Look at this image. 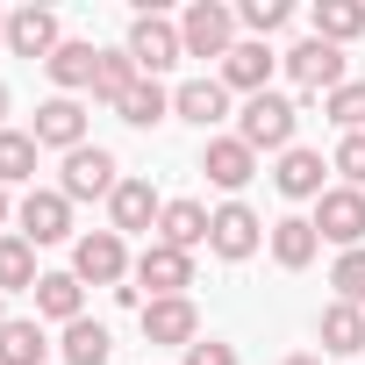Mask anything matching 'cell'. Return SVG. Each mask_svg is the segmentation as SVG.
I'll return each instance as SVG.
<instances>
[{
  "label": "cell",
  "mask_w": 365,
  "mask_h": 365,
  "mask_svg": "<svg viewBox=\"0 0 365 365\" xmlns=\"http://www.w3.org/2000/svg\"><path fill=\"white\" fill-rule=\"evenodd\" d=\"M136 79H143V72H136L129 51H101V72H93V93H101V101H122Z\"/></svg>",
  "instance_id": "f546056e"
},
{
  "label": "cell",
  "mask_w": 365,
  "mask_h": 365,
  "mask_svg": "<svg viewBox=\"0 0 365 365\" xmlns=\"http://www.w3.org/2000/svg\"><path fill=\"white\" fill-rule=\"evenodd\" d=\"M36 279H43L36 272V244L29 237H0V294H22V287L36 294Z\"/></svg>",
  "instance_id": "cb8c5ba5"
},
{
  "label": "cell",
  "mask_w": 365,
  "mask_h": 365,
  "mask_svg": "<svg viewBox=\"0 0 365 365\" xmlns=\"http://www.w3.org/2000/svg\"><path fill=\"white\" fill-rule=\"evenodd\" d=\"M279 65H287V79H294V86H329V93L344 86V51H336V43H322V36L294 43Z\"/></svg>",
  "instance_id": "30bf717a"
},
{
  "label": "cell",
  "mask_w": 365,
  "mask_h": 365,
  "mask_svg": "<svg viewBox=\"0 0 365 365\" xmlns=\"http://www.w3.org/2000/svg\"><path fill=\"white\" fill-rule=\"evenodd\" d=\"M58 351H65V365H108L115 336H108L101 322H86V315H79V322H65V344H58Z\"/></svg>",
  "instance_id": "484cf974"
},
{
  "label": "cell",
  "mask_w": 365,
  "mask_h": 365,
  "mask_svg": "<svg viewBox=\"0 0 365 365\" xmlns=\"http://www.w3.org/2000/svg\"><path fill=\"white\" fill-rule=\"evenodd\" d=\"M93 72H101V51H93V43H58V58H51V79H58L65 93L93 86Z\"/></svg>",
  "instance_id": "f1b7e54d"
},
{
  "label": "cell",
  "mask_w": 365,
  "mask_h": 365,
  "mask_svg": "<svg viewBox=\"0 0 365 365\" xmlns=\"http://www.w3.org/2000/svg\"><path fill=\"white\" fill-rule=\"evenodd\" d=\"M0 122H8V86H0Z\"/></svg>",
  "instance_id": "74e56055"
},
{
  "label": "cell",
  "mask_w": 365,
  "mask_h": 365,
  "mask_svg": "<svg viewBox=\"0 0 365 365\" xmlns=\"http://www.w3.org/2000/svg\"><path fill=\"white\" fill-rule=\"evenodd\" d=\"M158 244H172V251L208 244V208H201V201H165V215H158Z\"/></svg>",
  "instance_id": "ac0fdd59"
},
{
  "label": "cell",
  "mask_w": 365,
  "mask_h": 365,
  "mask_svg": "<svg viewBox=\"0 0 365 365\" xmlns=\"http://www.w3.org/2000/svg\"><path fill=\"white\" fill-rule=\"evenodd\" d=\"M315 244H322V237H315V222H308V215H279V222H272V258H279L287 272L315 265Z\"/></svg>",
  "instance_id": "d6986e66"
},
{
  "label": "cell",
  "mask_w": 365,
  "mask_h": 365,
  "mask_svg": "<svg viewBox=\"0 0 365 365\" xmlns=\"http://www.w3.org/2000/svg\"><path fill=\"white\" fill-rule=\"evenodd\" d=\"M329 122H336L344 136H365V79H344V86L329 93Z\"/></svg>",
  "instance_id": "4dcf8cb0"
},
{
  "label": "cell",
  "mask_w": 365,
  "mask_h": 365,
  "mask_svg": "<svg viewBox=\"0 0 365 365\" xmlns=\"http://www.w3.org/2000/svg\"><path fill=\"white\" fill-rule=\"evenodd\" d=\"M72 272H79V287L93 279V287H115V294H122V279H129L136 265H129V251H122L115 230H93V237L72 244Z\"/></svg>",
  "instance_id": "7a4b0ae2"
},
{
  "label": "cell",
  "mask_w": 365,
  "mask_h": 365,
  "mask_svg": "<svg viewBox=\"0 0 365 365\" xmlns=\"http://www.w3.org/2000/svg\"><path fill=\"white\" fill-rule=\"evenodd\" d=\"M36 136L29 129H0V187H15V179H36Z\"/></svg>",
  "instance_id": "83f0119b"
},
{
  "label": "cell",
  "mask_w": 365,
  "mask_h": 365,
  "mask_svg": "<svg viewBox=\"0 0 365 365\" xmlns=\"http://www.w3.org/2000/svg\"><path fill=\"white\" fill-rule=\"evenodd\" d=\"M201 172L215 179L222 194H237V187H251V179H258V150H251L244 136H208V150H201Z\"/></svg>",
  "instance_id": "9c48e42d"
},
{
  "label": "cell",
  "mask_w": 365,
  "mask_h": 365,
  "mask_svg": "<svg viewBox=\"0 0 365 365\" xmlns=\"http://www.w3.org/2000/svg\"><path fill=\"white\" fill-rule=\"evenodd\" d=\"M136 294L150 287V301H172V294H187L194 287V258L187 251H172V244H143V258H136Z\"/></svg>",
  "instance_id": "8992f818"
},
{
  "label": "cell",
  "mask_w": 365,
  "mask_h": 365,
  "mask_svg": "<svg viewBox=\"0 0 365 365\" xmlns=\"http://www.w3.org/2000/svg\"><path fill=\"white\" fill-rule=\"evenodd\" d=\"M8 51L51 65V58H58V15H51V8H15V15H8Z\"/></svg>",
  "instance_id": "5bb4252c"
},
{
  "label": "cell",
  "mask_w": 365,
  "mask_h": 365,
  "mask_svg": "<svg viewBox=\"0 0 365 365\" xmlns=\"http://www.w3.org/2000/svg\"><path fill=\"white\" fill-rule=\"evenodd\" d=\"M29 136H36V143H51V150H65V158H72V150H79V143H86V108H79V101H72V93H58V101H43V108H36V129H29Z\"/></svg>",
  "instance_id": "7c38bea8"
},
{
  "label": "cell",
  "mask_w": 365,
  "mask_h": 365,
  "mask_svg": "<svg viewBox=\"0 0 365 365\" xmlns=\"http://www.w3.org/2000/svg\"><path fill=\"white\" fill-rule=\"evenodd\" d=\"M122 179H115V158L101 150V143H79L72 158H65V179H58V194L65 201H101V194H115Z\"/></svg>",
  "instance_id": "52a82bcc"
},
{
  "label": "cell",
  "mask_w": 365,
  "mask_h": 365,
  "mask_svg": "<svg viewBox=\"0 0 365 365\" xmlns=\"http://www.w3.org/2000/svg\"><path fill=\"white\" fill-rule=\"evenodd\" d=\"M287 15H294L287 0H244V15H237V22L258 29V36H272V29H287Z\"/></svg>",
  "instance_id": "d6a6232c"
},
{
  "label": "cell",
  "mask_w": 365,
  "mask_h": 365,
  "mask_svg": "<svg viewBox=\"0 0 365 365\" xmlns=\"http://www.w3.org/2000/svg\"><path fill=\"white\" fill-rule=\"evenodd\" d=\"M358 29H365V8H358V0H315V36H322V43L344 51Z\"/></svg>",
  "instance_id": "4316f807"
},
{
  "label": "cell",
  "mask_w": 365,
  "mask_h": 365,
  "mask_svg": "<svg viewBox=\"0 0 365 365\" xmlns=\"http://www.w3.org/2000/svg\"><path fill=\"white\" fill-rule=\"evenodd\" d=\"M108 215H115V237H136V230H150L165 215V201L150 194V179H122V187L108 194Z\"/></svg>",
  "instance_id": "2e32d148"
},
{
  "label": "cell",
  "mask_w": 365,
  "mask_h": 365,
  "mask_svg": "<svg viewBox=\"0 0 365 365\" xmlns=\"http://www.w3.org/2000/svg\"><path fill=\"white\" fill-rule=\"evenodd\" d=\"M179 43H187V58H230L237 51V15L215 8V0H194L187 22H179Z\"/></svg>",
  "instance_id": "277c9868"
},
{
  "label": "cell",
  "mask_w": 365,
  "mask_h": 365,
  "mask_svg": "<svg viewBox=\"0 0 365 365\" xmlns=\"http://www.w3.org/2000/svg\"><path fill=\"white\" fill-rule=\"evenodd\" d=\"M22 237H29V244H65V237H72V201H65L58 187H29V201H22Z\"/></svg>",
  "instance_id": "8fae6325"
},
{
  "label": "cell",
  "mask_w": 365,
  "mask_h": 365,
  "mask_svg": "<svg viewBox=\"0 0 365 365\" xmlns=\"http://www.w3.org/2000/svg\"><path fill=\"white\" fill-rule=\"evenodd\" d=\"M294 122H301V108L287 93H251L244 115H237V136L251 150H294Z\"/></svg>",
  "instance_id": "6da1fadb"
},
{
  "label": "cell",
  "mask_w": 365,
  "mask_h": 365,
  "mask_svg": "<svg viewBox=\"0 0 365 365\" xmlns=\"http://www.w3.org/2000/svg\"><path fill=\"white\" fill-rule=\"evenodd\" d=\"M287 365H322V358H308V351H294V358H287Z\"/></svg>",
  "instance_id": "d590c367"
},
{
  "label": "cell",
  "mask_w": 365,
  "mask_h": 365,
  "mask_svg": "<svg viewBox=\"0 0 365 365\" xmlns=\"http://www.w3.org/2000/svg\"><path fill=\"white\" fill-rule=\"evenodd\" d=\"M308 222H315V237H329V244H344V251H365V194H358V187H329Z\"/></svg>",
  "instance_id": "3957f363"
},
{
  "label": "cell",
  "mask_w": 365,
  "mask_h": 365,
  "mask_svg": "<svg viewBox=\"0 0 365 365\" xmlns=\"http://www.w3.org/2000/svg\"><path fill=\"white\" fill-rule=\"evenodd\" d=\"M0 43H8V15H0Z\"/></svg>",
  "instance_id": "f35d334b"
},
{
  "label": "cell",
  "mask_w": 365,
  "mask_h": 365,
  "mask_svg": "<svg viewBox=\"0 0 365 365\" xmlns=\"http://www.w3.org/2000/svg\"><path fill=\"white\" fill-rule=\"evenodd\" d=\"M322 351H336V358H358V351H365V308H351V301H329V308H322Z\"/></svg>",
  "instance_id": "ffe728a7"
},
{
  "label": "cell",
  "mask_w": 365,
  "mask_h": 365,
  "mask_svg": "<svg viewBox=\"0 0 365 365\" xmlns=\"http://www.w3.org/2000/svg\"><path fill=\"white\" fill-rule=\"evenodd\" d=\"M79 272H43L36 279V315H51V322H79Z\"/></svg>",
  "instance_id": "603a6c76"
},
{
  "label": "cell",
  "mask_w": 365,
  "mask_h": 365,
  "mask_svg": "<svg viewBox=\"0 0 365 365\" xmlns=\"http://www.w3.org/2000/svg\"><path fill=\"white\" fill-rule=\"evenodd\" d=\"M43 358H51L43 322H22V315H8V322H0V365H43Z\"/></svg>",
  "instance_id": "44dd1931"
},
{
  "label": "cell",
  "mask_w": 365,
  "mask_h": 365,
  "mask_svg": "<svg viewBox=\"0 0 365 365\" xmlns=\"http://www.w3.org/2000/svg\"><path fill=\"white\" fill-rule=\"evenodd\" d=\"M129 58H136L143 79H158V72H172L179 58H187V43H179V29H172L165 15H136V22H129Z\"/></svg>",
  "instance_id": "5b68a950"
},
{
  "label": "cell",
  "mask_w": 365,
  "mask_h": 365,
  "mask_svg": "<svg viewBox=\"0 0 365 365\" xmlns=\"http://www.w3.org/2000/svg\"><path fill=\"white\" fill-rule=\"evenodd\" d=\"M172 115H187V122L215 129V122L230 115V86H222V79H187V86L172 93Z\"/></svg>",
  "instance_id": "e0dca14e"
},
{
  "label": "cell",
  "mask_w": 365,
  "mask_h": 365,
  "mask_svg": "<svg viewBox=\"0 0 365 365\" xmlns=\"http://www.w3.org/2000/svg\"><path fill=\"white\" fill-rule=\"evenodd\" d=\"M187 365H237V351L208 336V344H187Z\"/></svg>",
  "instance_id": "e575fe53"
},
{
  "label": "cell",
  "mask_w": 365,
  "mask_h": 365,
  "mask_svg": "<svg viewBox=\"0 0 365 365\" xmlns=\"http://www.w3.org/2000/svg\"><path fill=\"white\" fill-rule=\"evenodd\" d=\"M329 165H336V172H344V187H358V194H365V136H344V143H336V158H329Z\"/></svg>",
  "instance_id": "836d02e7"
},
{
  "label": "cell",
  "mask_w": 365,
  "mask_h": 365,
  "mask_svg": "<svg viewBox=\"0 0 365 365\" xmlns=\"http://www.w3.org/2000/svg\"><path fill=\"white\" fill-rule=\"evenodd\" d=\"M0 222H8V187H0Z\"/></svg>",
  "instance_id": "8d00e7d4"
},
{
  "label": "cell",
  "mask_w": 365,
  "mask_h": 365,
  "mask_svg": "<svg viewBox=\"0 0 365 365\" xmlns=\"http://www.w3.org/2000/svg\"><path fill=\"white\" fill-rule=\"evenodd\" d=\"M329 287H336V301L365 308V251H344V258H336V272H329Z\"/></svg>",
  "instance_id": "1f68e13d"
},
{
  "label": "cell",
  "mask_w": 365,
  "mask_h": 365,
  "mask_svg": "<svg viewBox=\"0 0 365 365\" xmlns=\"http://www.w3.org/2000/svg\"><path fill=\"white\" fill-rule=\"evenodd\" d=\"M115 115H122V122H136V129H150V122H165V115H172V93H165L158 79H136V86L115 101Z\"/></svg>",
  "instance_id": "d4e9b609"
},
{
  "label": "cell",
  "mask_w": 365,
  "mask_h": 365,
  "mask_svg": "<svg viewBox=\"0 0 365 365\" xmlns=\"http://www.w3.org/2000/svg\"><path fill=\"white\" fill-rule=\"evenodd\" d=\"M258 237H265V222H258L244 201H222V208L208 215V251H215V258H251Z\"/></svg>",
  "instance_id": "ba28073f"
},
{
  "label": "cell",
  "mask_w": 365,
  "mask_h": 365,
  "mask_svg": "<svg viewBox=\"0 0 365 365\" xmlns=\"http://www.w3.org/2000/svg\"><path fill=\"white\" fill-rule=\"evenodd\" d=\"M143 336L150 344H201V315L187 294H172V301H143Z\"/></svg>",
  "instance_id": "4fadbf2b"
},
{
  "label": "cell",
  "mask_w": 365,
  "mask_h": 365,
  "mask_svg": "<svg viewBox=\"0 0 365 365\" xmlns=\"http://www.w3.org/2000/svg\"><path fill=\"white\" fill-rule=\"evenodd\" d=\"M0 322H8V308H0Z\"/></svg>",
  "instance_id": "ab89813d"
},
{
  "label": "cell",
  "mask_w": 365,
  "mask_h": 365,
  "mask_svg": "<svg viewBox=\"0 0 365 365\" xmlns=\"http://www.w3.org/2000/svg\"><path fill=\"white\" fill-rule=\"evenodd\" d=\"M265 79H272V51H265V43H237V51L222 58V86H237V93H265Z\"/></svg>",
  "instance_id": "7402d4cb"
},
{
  "label": "cell",
  "mask_w": 365,
  "mask_h": 365,
  "mask_svg": "<svg viewBox=\"0 0 365 365\" xmlns=\"http://www.w3.org/2000/svg\"><path fill=\"white\" fill-rule=\"evenodd\" d=\"M322 172H329V165H322V150H301V143H294V150H279L272 187H279L287 201H322V194H329V187H322Z\"/></svg>",
  "instance_id": "9a60e30c"
}]
</instances>
